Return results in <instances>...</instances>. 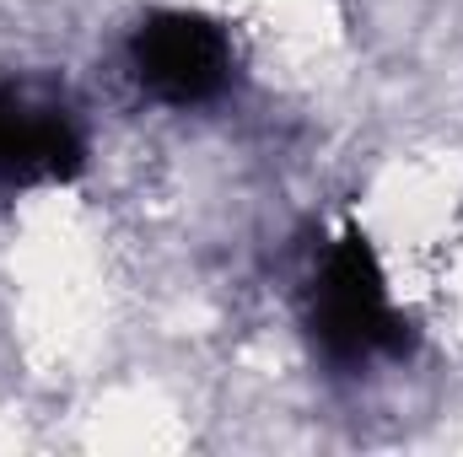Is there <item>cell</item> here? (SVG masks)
I'll use <instances>...</instances> for the list:
<instances>
[{
  "mask_svg": "<svg viewBox=\"0 0 463 457\" xmlns=\"http://www.w3.org/2000/svg\"><path fill=\"white\" fill-rule=\"evenodd\" d=\"M307 334L340 371H366L377 360H404L410 318L393 302L388 269L361 231H340L307 280Z\"/></svg>",
  "mask_w": 463,
  "mask_h": 457,
  "instance_id": "obj_1",
  "label": "cell"
},
{
  "mask_svg": "<svg viewBox=\"0 0 463 457\" xmlns=\"http://www.w3.org/2000/svg\"><path fill=\"white\" fill-rule=\"evenodd\" d=\"M87 167V129L71 103L33 81H0V189L65 183Z\"/></svg>",
  "mask_w": 463,
  "mask_h": 457,
  "instance_id": "obj_3",
  "label": "cell"
},
{
  "mask_svg": "<svg viewBox=\"0 0 463 457\" xmlns=\"http://www.w3.org/2000/svg\"><path fill=\"white\" fill-rule=\"evenodd\" d=\"M124 65L146 103L189 114V108L222 103L232 92L237 43H232L227 22H216L205 11L167 5V11H151L135 22V33L124 43Z\"/></svg>",
  "mask_w": 463,
  "mask_h": 457,
  "instance_id": "obj_2",
  "label": "cell"
}]
</instances>
